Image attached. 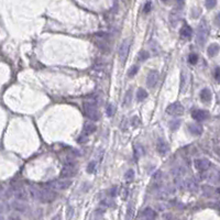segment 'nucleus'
I'll list each match as a JSON object with an SVG mask.
<instances>
[{"mask_svg": "<svg viewBox=\"0 0 220 220\" xmlns=\"http://www.w3.org/2000/svg\"><path fill=\"white\" fill-rule=\"evenodd\" d=\"M159 78H160V75H159V72L155 70H150V73L147 74V85L149 88H154V87L156 86L157 82H159Z\"/></svg>", "mask_w": 220, "mask_h": 220, "instance_id": "8", "label": "nucleus"}, {"mask_svg": "<svg viewBox=\"0 0 220 220\" xmlns=\"http://www.w3.org/2000/svg\"><path fill=\"white\" fill-rule=\"evenodd\" d=\"M181 120H172V121L169 122V128H171V130H173V131H175V130H177L179 128V125H181Z\"/></svg>", "mask_w": 220, "mask_h": 220, "instance_id": "32", "label": "nucleus"}, {"mask_svg": "<svg viewBox=\"0 0 220 220\" xmlns=\"http://www.w3.org/2000/svg\"><path fill=\"white\" fill-rule=\"evenodd\" d=\"M191 117L196 120V121H205L206 119L209 117V113L206 110H201V109H198V110H195L191 113Z\"/></svg>", "mask_w": 220, "mask_h": 220, "instance_id": "11", "label": "nucleus"}, {"mask_svg": "<svg viewBox=\"0 0 220 220\" xmlns=\"http://www.w3.org/2000/svg\"><path fill=\"white\" fill-rule=\"evenodd\" d=\"M56 198V194L54 191L45 187V188L40 189L39 188V195H38V200H40L43 204H50Z\"/></svg>", "mask_w": 220, "mask_h": 220, "instance_id": "3", "label": "nucleus"}, {"mask_svg": "<svg viewBox=\"0 0 220 220\" xmlns=\"http://www.w3.org/2000/svg\"><path fill=\"white\" fill-rule=\"evenodd\" d=\"M86 139H87V137L83 134L82 137L78 138V142H79V143H84V142H86Z\"/></svg>", "mask_w": 220, "mask_h": 220, "instance_id": "42", "label": "nucleus"}, {"mask_svg": "<svg viewBox=\"0 0 220 220\" xmlns=\"http://www.w3.org/2000/svg\"><path fill=\"white\" fill-rule=\"evenodd\" d=\"M194 166L199 172H206L211 167V163L208 159H198L194 161Z\"/></svg>", "mask_w": 220, "mask_h": 220, "instance_id": "7", "label": "nucleus"}, {"mask_svg": "<svg viewBox=\"0 0 220 220\" xmlns=\"http://www.w3.org/2000/svg\"><path fill=\"white\" fill-rule=\"evenodd\" d=\"M96 169V162H90L87 166V172L88 173H94V171Z\"/></svg>", "mask_w": 220, "mask_h": 220, "instance_id": "37", "label": "nucleus"}, {"mask_svg": "<svg viewBox=\"0 0 220 220\" xmlns=\"http://www.w3.org/2000/svg\"><path fill=\"white\" fill-rule=\"evenodd\" d=\"M133 153H134V159L139 160L142 155L144 154V149L143 147L141 145V144H135L134 145V150H133Z\"/></svg>", "mask_w": 220, "mask_h": 220, "instance_id": "23", "label": "nucleus"}, {"mask_svg": "<svg viewBox=\"0 0 220 220\" xmlns=\"http://www.w3.org/2000/svg\"><path fill=\"white\" fill-rule=\"evenodd\" d=\"M151 8H152V2H151V1L145 2V5H144V7H143V12L149 13L151 11Z\"/></svg>", "mask_w": 220, "mask_h": 220, "instance_id": "36", "label": "nucleus"}, {"mask_svg": "<svg viewBox=\"0 0 220 220\" xmlns=\"http://www.w3.org/2000/svg\"><path fill=\"white\" fill-rule=\"evenodd\" d=\"M188 130L193 135H200L203 133V127L197 123H191L188 125Z\"/></svg>", "mask_w": 220, "mask_h": 220, "instance_id": "18", "label": "nucleus"}, {"mask_svg": "<svg viewBox=\"0 0 220 220\" xmlns=\"http://www.w3.org/2000/svg\"><path fill=\"white\" fill-rule=\"evenodd\" d=\"M181 17H182V9L178 8V7L174 8L169 13V22H171V24L173 26H177L178 21L181 20Z\"/></svg>", "mask_w": 220, "mask_h": 220, "instance_id": "9", "label": "nucleus"}, {"mask_svg": "<svg viewBox=\"0 0 220 220\" xmlns=\"http://www.w3.org/2000/svg\"><path fill=\"white\" fill-rule=\"evenodd\" d=\"M187 83H188V74L183 70L181 74V91L184 93L187 89Z\"/></svg>", "mask_w": 220, "mask_h": 220, "instance_id": "19", "label": "nucleus"}, {"mask_svg": "<svg viewBox=\"0 0 220 220\" xmlns=\"http://www.w3.org/2000/svg\"><path fill=\"white\" fill-rule=\"evenodd\" d=\"M72 185V181L70 179H60V181H53V182L48 183L46 187L52 191H63V189L68 188Z\"/></svg>", "mask_w": 220, "mask_h": 220, "instance_id": "4", "label": "nucleus"}, {"mask_svg": "<svg viewBox=\"0 0 220 220\" xmlns=\"http://www.w3.org/2000/svg\"><path fill=\"white\" fill-rule=\"evenodd\" d=\"M134 178V172L133 169H129L127 173L125 174V179L127 182H132Z\"/></svg>", "mask_w": 220, "mask_h": 220, "instance_id": "33", "label": "nucleus"}, {"mask_svg": "<svg viewBox=\"0 0 220 220\" xmlns=\"http://www.w3.org/2000/svg\"><path fill=\"white\" fill-rule=\"evenodd\" d=\"M130 46H131V40L130 39H127L125 41L122 42V44L120 45V48H119V60L122 64L127 61V57L129 55V51H130Z\"/></svg>", "mask_w": 220, "mask_h": 220, "instance_id": "5", "label": "nucleus"}, {"mask_svg": "<svg viewBox=\"0 0 220 220\" xmlns=\"http://www.w3.org/2000/svg\"><path fill=\"white\" fill-rule=\"evenodd\" d=\"M184 187L187 191H196L198 189L197 183H196V181L194 178H188L186 179V181H184Z\"/></svg>", "mask_w": 220, "mask_h": 220, "instance_id": "17", "label": "nucleus"}, {"mask_svg": "<svg viewBox=\"0 0 220 220\" xmlns=\"http://www.w3.org/2000/svg\"><path fill=\"white\" fill-rule=\"evenodd\" d=\"M77 169L76 165H65L61 171V177L64 179L70 178L76 174Z\"/></svg>", "mask_w": 220, "mask_h": 220, "instance_id": "10", "label": "nucleus"}, {"mask_svg": "<svg viewBox=\"0 0 220 220\" xmlns=\"http://www.w3.org/2000/svg\"><path fill=\"white\" fill-rule=\"evenodd\" d=\"M5 209H6L5 205H3L2 203H0V215H1L3 212V211H5Z\"/></svg>", "mask_w": 220, "mask_h": 220, "instance_id": "45", "label": "nucleus"}, {"mask_svg": "<svg viewBox=\"0 0 220 220\" xmlns=\"http://www.w3.org/2000/svg\"><path fill=\"white\" fill-rule=\"evenodd\" d=\"M212 98V94H211L210 89L208 88H204L200 91V99L203 102H209Z\"/></svg>", "mask_w": 220, "mask_h": 220, "instance_id": "20", "label": "nucleus"}, {"mask_svg": "<svg viewBox=\"0 0 220 220\" xmlns=\"http://www.w3.org/2000/svg\"><path fill=\"white\" fill-rule=\"evenodd\" d=\"M215 77H216V79L217 80H219V68H216V70H215Z\"/></svg>", "mask_w": 220, "mask_h": 220, "instance_id": "43", "label": "nucleus"}, {"mask_svg": "<svg viewBox=\"0 0 220 220\" xmlns=\"http://www.w3.org/2000/svg\"><path fill=\"white\" fill-rule=\"evenodd\" d=\"M179 34H181V38L184 39V40H189L191 38V35H193V30H191V28L188 24H185L181 29Z\"/></svg>", "mask_w": 220, "mask_h": 220, "instance_id": "13", "label": "nucleus"}, {"mask_svg": "<svg viewBox=\"0 0 220 220\" xmlns=\"http://www.w3.org/2000/svg\"><path fill=\"white\" fill-rule=\"evenodd\" d=\"M156 149H157V152H159L160 154H165L169 151V144H167V142H166L165 140H163V139H159V140H157Z\"/></svg>", "mask_w": 220, "mask_h": 220, "instance_id": "12", "label": "nucleus"}, {"mask_svg": "<svg viewBox=\"0 0 220 220\" xmlns=\"http://www.w3.org/2000/svg\"><path fill=\"white\" fill-rule=\"evenodd\" d=\"M14 196L18 200H26L28 198V193L24 188H22L21 186H18L14 191Z\"/></svg>", "mask_w": 220, "mask_h": 220, "instance_id": "16", "label": "nucleus"}, {"mask_svg": "<svg viewBox=\"0 0 220 220\" xmlns=\"http://www.w3.org/2000/svg\"><path fill=\"white\" fill-rule=\"evenodd\" d=\"M127 197H128V191L127 189H123V191H122V198L125 199Z\"/></svg>", "mask_w": 220, "mask_h": 220, "instance_id": "44", "label": "nucleus"}, {"mask_svg": "<svg viewBox=\"0 0 220 220\" xmlns=\"http://www.w3.org/2000/svg\"><path fill=\"white\" fill-rule=\"evenodd\" d=\"M133 217H134V206L132 203H130V204L128 205L125 220H133Z\"/></svg>", "mask_w": 220, "mask_h": 220, "instance_id": "26", "label": "nucleus"}, {"mask_svg": "<svg viewBox=\"0 0 220 220\" xmlns=\"http://www.w3.org/2000/svg\"><path fill=\"white\" fill-rule=\"evenodd\" d=\"M149 57H150V53H147V51H141L140 53H139V55H138V60L140 62H144Z\"/></svg>", "mask_w": 220, "mask_h": 220, "instance_id": "31", "label": "nucleus"}, {"mask_svg": "<svg viewBox=\"0 0 220 220\" xmlns=\"http://www.w3.org/2000/svg\"><path fill=\"white\" fill-rule=\"evenodd\" d=\"M73 207H68L67 208V219H70V217H73Z\"/></svg>", "mask_w": 220, "mask_h": 220, "instance_id": "39", "label": "nucleus"}, {"mask_svg": "<svg viewBox=\"0 0 220 220\" xmlns=\"http://www.w3.org/2000/svg\"><path fill=\"white\" fill-rule=\"evenodd\" d=\"M115 112H116L115 106L112 105V104H109V105H107V107H106V113H107V116H108V117H112V116L115 115Z\"/></svg>", "mask_w": 220, "mask_h": 220, "instance_id": "30", "label": "nucleus"}, {"mask_svg": "<svg viewBox=\"0 0 220 220\" xmlns=\"http://www.w3.org/2000/svg\"><path fill=\"white\" fill-rule=\"evenodd\" d=\"M138 70H139V67H138L137 65L132 66L130 70H129V72H128V76H129V77H133L134 75L138 73Z\"/></svg>", "mask_w": 220, "mask_h": 220, "instance_id": "35", "label": "nucleus"}, {"mask_svg": "<svg viewBox=\"0 0 220 220\" xmlns=\"http://www.w3.org/2000/svg\"><path fill=\"white\" fill-rule=\"evenodd\" d=\"M53 220H60V216H58V215L57 216H55V217L53 218Z\"/></svg>", "mask_w": 220, "mask_h": 220, "instance_id": "46", "label": "nucleus"}, {"mask_svg": "<svg viewBox=\"0 0 220 220\" xmlns=\"http://www.w3.org/2000/svg\"><path fill=\"white\" fill-rule=\"evenodd\" d=\"M205 5H206V7H207L208 9H211V8L216 5V1H215V0H207V1L205 2Z\"/></svg>", "mask_w": 220, "mask_h": 220, "instance_id": "38", "label": "nucleus"}, {"mask_svg": "<svg viewBox=\"0 0 220 220\" xmlns=\"http://www.w3.org/2000/svg\"><path fill=\"white\" fill-rule=\"evenodd\" d=\"M203 191H204V194L206 195V196H214V193H216V194L218 193L217 191H215L214 187H211V186H209V185H205L204 187H203Z\"/></svg>", "mask_w": 220, "mask_h": 220, "instance_id": "28", "label": "nucleus"}, {"mask_svg": "<svg viewBox=\"0 0 220 220\" xmlns=\"http://www.w3.org/2000/svg\"><path fill=\"white\" fill-rule=\"evenodd\" d=\"M84 111L90 120L97 121L100 118V113L97 110V102L94 99H90L88 101L84 102Z\"/></svg>", "mask_w": 220, "mask_h": 220, "instance_id": "2", "label": "nucleus"}, {"mask_svg": "<svg viewBox=\"0 0 220 220\" xmlns=\"http://www.w3.org/2000/svg\"><path fill=\"white\" fill-rule=\"evenodd\" d=\"M156 218V212L152 208H145L142 212V219L143 220H155Z\"/></svg>", "mask_w": 220, "mask_h": 220, "instance_id": "14", "label": "nucleus"}, {"mask_svg": "<svg viewBox=\"0 0 220 220\" xmlns=\"http://www.w3.org/2000/svg\"><path fill=\"white\" fill-rule=\"evenodd\" d=\"M165 111L169 116H182L184 112V107L181 102H173L166 108Z\"/></svg>", "mask_w": 220, "mask_h": 220, "instance_id": "6", "label": "nucleus"}, {"mask_svg": "<svg viewBox=\"0 0 220 220\" xmlns=\"http://www.w3.org/2000/svg\"><path fill=\"white\" fill-rule=\"evenodd\" d=\"M84 135H89V134L94 133L96 131V125L95 123H93V122H87V123H85V125H84Z\"/></svg>", "mask_w": 220, "mask_h": 220, "instance_id": "21", "label": "nucleus"}, {"mask_svg": "<svg viewBox=\"0 0 220 220\" xmlns=\"http://www.w3.org/2000/svg\"><path fill=\"white\" fill-rule=\"evenodd\" d=\"M8 219L9 220H20V217L18 216V215H10Z\"/></svg>", "mask_w": 220, "mask_h": 220, "instance_id": "40", "label": "nucleus"}, {"mask_svg": "<svg viewBox=\"0 0 220 220\" xmlns=\"http://www.w3.org/2000/svg\"><path fill=\"white\" fill-rule=\"evenodd\" d=\"M147 90L143 89V88H139L137 91V100L138 101H143L144 99H147Z\"/></svg>", "mask_w": 220, "mask_h": 220, "instance_id": "27", "label": "nucleus"}, {"mask_svg": "<svg viewBox=\"0 0 220 220\" xmlns=\"http://www.w3.org/2000/svg\"><path fill=\"white\" fill-rule=\"evenodd\" d=\"M173 191H174L173 188L169 187V186H161V187H159V191H157V196L161 198L167 197L171 194H173Z\"/></svg>", "mask_w": 220, "mask_h": 220, "instance_id": "15", "label": "nucleus"}, {"mask_svg": "<svg viewBox=\"0 0 220 220\" xmlns=\"http://www.w3.org/2000/svg\"><path fill=\"white\" fill-rule=\"evenodd\" d=\"M12 208L14 210L19 211V212H26V206L23 203H20V201H13Z\"/></svg>", "mask_w": 220, "mask_h": 220, "instance_id": "24", "label": "nucleus"}, {"mask_svg": "<svg viewBox=\"0 0 220 220\" xmlns=\"http://www.w3.org/2000/svg\"><path fill=\"white\" fill-rule=\"evenodd\" d=\"M132 97H133V91H132V88L127 90V93L125 95V98H123V106H129L132 101Z\"/></svg>", "mask_w": 220, "mask_h": 220, "instance_id": "25", "label": "nucleus"}, {"mask_svg": "<svg viewBox=\"0 0 220 220\" xmlns=\"http://www.w3.org/2000/svg\"><path fill=\"white\" fill-rule=\"evenodd\" d=\"M150 48H151V52H152L154 55H157L160 53L159 45H157V43L155 41H151L150 42Z\"/></svg>", "mask_w": 220, "mask_h": 220, "instance_id": "29", "label": "nucleus"}, {"mask_svg": "<svg viewBox=\"0 0 220 220\" xmlns=\"http://www.w3.org/2000/svg\"><path fill=\"white\" fill-rule=\"evenodd\" d=\"M209 36V26L206 20H201L200 23L197 26L196 32V42L199 46H204L205 43L207 42Z\"/></svg>", "mask_w": 220, "mask_h": 220, "instance_id": "1", "label": "nucleus"}, {"mask_svg": "<svg viewBox=\"0 0 220 220\" xmlns=\"http://www.w3.org/2000/svg\"><path fill=\"white\" fill-rule=\"evenodd\" d=\"M218 52H219V45H218L217 43H212V44L209 45L207 48V53L210 57L216 56V55L218 54Z\"/></svg>", "mask_w": 220, "mask_h": 220, "instance_id": "22", "label": "nucleus"}, {"mask_svg": "<svg viewBox=\"0 0 220 220\" xmlns=\"http://www.w3.org/2000/svg\"><path fill=\"white\" fill-rule=\"evenodd\" d=\"M116 193H117V187H116V186H113V187L110 189V196H111V197L116 196Z\"/></svg>", "mask_w": 220, "mask_h": 220, "instance_id": "41", "label": "nucleus"}, {"mask_svg": "<svg viewBox=\"0 0 220 220\" xmlns=\"http://www.w3.org/2000/svg\"><path fill=\"white\" fill-rule=\"evenodd\" d=\"M198 61V55L195 54V53H191V54H189L188 56V62L189 64H191V65H195V64L197 63Z\"/></svg>", "mask_w": 220, "mask_h": 220, "instance_id": "34", "label": "nucleus"}]
</instances>
